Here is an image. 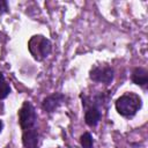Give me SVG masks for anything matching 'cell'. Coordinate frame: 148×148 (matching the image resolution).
<instances>
[{
  "label": "cell",
  "instance_id": "1",
  "mask_svg": "<svg viewBox=\"0 0 148 148\" xmlns=\"http://www.w3.org/2000/svg\"><path fill=\"white\" fill-rule=\"evenodd\" d=\"M141 106V99L134 94L120 96L116 102V109L119 114L124 117H132Z\"/></svg>",
  "mask_w": 148,
  "mask_h": 148
},
{
  "label": "cell",
  "instance_id": "2",
  "mask_svg": "<svg viewBox=\"0 0 148 148\" xmlns=\"http://www.w3.org/2000/svg\"><path fill=\"white\" fill-rule=\"evenodd\" d=\"M28 47L30 53L36 60H43L51 52V43L49 39L40 35H36L30 38L28 43Z\"/></svg>",
  "mask_w": 148,
  "mask_h": 148
},
{
  "label": "cell",
  "instance_id": "3",
  "mask_svg": "<svg viewBox=\"0 0 148 148\" xmlns=\"http://www.w3.org/2000/svg\"><path fill=\"white\" fill-rule=\"evenodd\" d=\"M18 121H20V126L23 130H29L34 126L35 121H36V112L34 106L29 103L25 102L22 108L18 111Z\"/></svg>",
  "mask_w": 148,
  "mask_h": 148
},
{
  "label": "cell",
  "instance_id": "4",
  "mask_svg": "<svg viewBox=\"0 0 148 148\" xmlns=\"http://www.w3.org/2000/svg\"><path fill=\"white\" fill-rule=\"evenodd\" d=\"M90 79L96 82H102V83L109 84L113 79V71L111 67H108V66L95 67L90 72Z\"/></svg>",
  "mask_w": 148,
  "mask_h": 148
},
{
  "label": "cell",
  "instance_id": "5",
  "mask_svg": "<svg viewBox=\"0 0 148 148\" xmlns=\"http://www.w3.org/2000/svg\"><path fill=\"white\" fill-rule=\"evenodd\" d=\"M64 95L61 94H53L47 96L44 101H43V109L46 112H53L64 101Z\"/></svg>",
  "mask_w": 148,
  "mask_h": 148
},
{
  "label": "cell",
  "instance_id": "6",
  "mask_svg": "<svg viewBox=\"0 0 148 148\" xmlns=\"http://www.w3.org/2000/svg\"><path fill=\"white\" fill-rule=\"evenodd\" d=\"M22 142L25 148H37L38 146V132L35 128L25 130L22 135Z\"/></svg>",
  "mask_w": 148,
  "mask_h": 148
},
{
  "label": "cell",
  "instance_id": "7",
  "mask_svg": "<svg viewBox=\"0 0 148 148\" xmlns=\"http://www.w3.org/2000/svg\"><path fill=\"white\" fill-rule=\"evenodd\" d=\"M132 81L139 86H146L148 83V72L145 68L138 67L132 72Z\"/></svg>",
  "mask_w": 148,
  "mask_h": 148
},
{
  "label": "cell",
  "instance_id": "8",
  "mask_svg": "<svg viewBox=\"0 0 148 148\" xmlns=\"http://www.w3.org/2000/svg\"><path fill=\"white\" fill-rule=\"evenodd\" d=\"M99 118H101V112H99V110L96 109V108L89 109V110L86 112V114H84L86 124L89 125V126H95V125H97Z\"/></svg>",
  "mask_w": 148,
  "mask_h": 148
},
{
  "label": "cell",
  "instance_id": "9",
  "mask_svg": "<svg viewBox=\"0 0 148 148\" xmlns=\"http://www.w3.org/2000/svg\"><path fill=\"white\" fill-rule=\"evenodd\" d=\"M80 142L82 148H92V136L90 135V133H83L80 138Z\"/></svg>",
  "mask_w": 148,
  "mask_h": 148
},
{
  "label": "cell",
  "instance_id": "10",
  "mask_svg": "<svg viewBox=\"0 0 148 148\" xmlns=\"http://www.w3.org/2000/svg\"><path fill=\"white\" fill-rule=\"evenodd\" d=\"M9 91H10L9 84H8L6 81H2V82L0 83V99L7 97L8 94H9Z\"/></svg>",
  "mask_w": 148,
  "mask_h": 148
},
{
  "label": "cell",
  "instance_id": "11",
  "mask_svg": "<svg viewBox=\"0 0 148 148\" xmlns=\"http://www.w3.org/2000/svg\"><path fill=\"white\" fill-rule=\"evenodd\" d=\"M8 10V3L5 0H0V14H3Z\"/></svg>",
  "mask_w": 148,
  "mask_h": 148
},
{
  "label": "cell",
  "instance_id": "12",
  "mask_svg": "<svg viewBox=\"0 0 148 148\" xmlns=\"http://www.w3.org/2000/svg\"><path fill=\"white\" fill-rule=\"evenodd\" d=\"M2 81H5V80H3V75H2V73H0V83H1Z\"/></svg>",
  "mask_w": 148,
  "mask_h": 148
},
{
  "label": "cell",
  "instance_id": "13",
  "mask_svg": "<svg viewBox=\"0 0 148 148\" xmlns=\"http://www.w3.org/2000/svg\"><path fill=\"white\" fill-rule=\"evenodd\" d=\"M2 126H3V125H2V121L0 120V133H1V131H2Z\"/></svg>",
  "mask_w": 148,
  "mask_h": 148
}]
</instances>
